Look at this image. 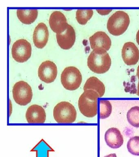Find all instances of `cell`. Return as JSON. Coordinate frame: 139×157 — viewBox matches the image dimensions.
<instances>
[{
    "label": "cell",
    "mask_w": 139,
    "mask_h": 157,
    "mask_svg": "<svg viewBox=\"0 0 139 157\" xmlns=\"http://www.w3.org/2000/svg\"><path fill=\"white\" fill-rule=\"evenodd\" d=\"M53 116L58 123L71 124L75 121L77 112L75 107L68 101H61L54 107Z\"/></svg>",
    "instance_id": "cell-4"
},
{
    "label": "cell",
    "mask_w": 139,
    "mask_h": 157,
    "mask_svg": "<svg viewBox=\"0 0 139 157\" xmlns=\"http://www.w3.org/2000/svg\"><path fill=\"white\" fill-rule=\"evenodd\" d=\"M60 79L63 86L67 90L72 91L79 88L82 77L79 69L74 66H69L63 70Z\"/></svg>",
    "instance_id": "cell-5"
},
{
    "label": "cell",
    "mask_w": 139,
    "mask_h": 157,
    "mask_svg": "<svg viewBox=\"0 0 139 157\" xmlns=\"http://www.w3.org/2000/svg\"><path fill=\"white\" fill-rule=\"evenodd\" d=\"M130 24V18L126 12L118 11L108 18L107 29L112 35L118 36L123 34L127 30Z\"/></svg>",
    "instance_id": "cell-3"
},
{
    "label": "cell",
    "mask_w": 139,
    "mask_h": 157,
    "mask_svg": "<svg viewBox=\"0 0 139 157\" xmlns=\"http://www.w3.org/2000/svg\"><path fill=\"white\" fill-rule=\"evenodd\" d=\"M83 89L84 91L88 90L95 91L100 98L103 97L105 92V87L103 82L95 77H90L86 80Z\"/></svg>",
    "instance_id": "cell-16"
},
{
    "label": "cell",
    "mask_w": 139,
    "mask_h": 157,
    "mask_svg": "<svg viewBox=\"0 0 139 157\" xmlns=\"http://www.w3.org/2000/svg\"><path fill=\"white\" fill-rule=\"evenodd\" d=\"M25 117L27 122L30 124L44 123L46 119L44 109L37 104H33L28 108Z\"/></svg>",
    "instance_id": "cell-11"
},
{
    "label": "cell",
    "mask_w": 139,
    "mask_h": 157,
    "mask_svg": "<svg viewBox=\"0 0 139 157\" xmlns=\"http://www.w3.org/2000/svg\"><path fill=\"white\" fill-rule=\"evenodd\" d=\"M112 60L108 53H102L93 50L87 59V66L94 73L101 74L109 71Z\"/></svg>",
    "instance_id": "cell-2"
},
{
    "label": "cell",
    "mask_w": 139,
    "mask_h": 157,
    "mask_svg": "<svg viewBox=\"0 0 139 157\" xmlns=\"http://www.w3.org/2000/svg\"><path fill=\"white\" fill-rule=\"evenodd\" d=\"M104 139L107 145L114 149L119 148L124 143V138L120 131L114 127L107 130L105 133Z\"/></svg>",
    "instance_id": "cell-15"
},
{
    "label": "cell",
    "mask_w": 139,
    "mask_h": 157,
    "mask_svg": "<svg viewBox=\"0 0 139 157\" xmlns=\"http://www.w3.org/2000/svg\"><path fill=\"white\" fill-rule=\"evenodd\" d=\"M127 147L128 151L131 154L139 156V136L131 137L128 142Z\"/></svg>",
    "instance_id": "cell-21"
},
{
    "label": "cell",
    "mask_w": 139,
    "mask_h": 157,
    "mask_svg": "<svg viewBox=\"0 0 139 157\" xmlns=\"http://www.w3.org/2000/svg\"><path fill=\"white\" fill-rule=\"evenodd\" d=\"M99 96L95 91H84L79 98L78 105L80 113L89 118L94 117L97 114V99Z\"/></svg>",
    "instance_id": "cell-1"
},
{
    "label": "cell",
    "mask_w": 139,
    "mask_h": 157,
    "mask_svg": "<svg viewBox=\"0 0 139 157\" xmlns=\"http://www.w3.org/2000/svg\"><path fill=\"white\" fill-rule=\"evenodd\" d=\"M104 157H117V155L115 153H112V154L108 155Z\"/></svg>",
    "instance_id": "cell-24"
},
{
    "label": "cell",
    "mask_w": 139,
    "mask_h": 157,
    "mask_svg": "<svg viewBox=\"0 0 139 157\" xmlns=\"http://www.w3.org/2000/svg\"><path fill=\"white\" fill-rule=\"evenodd\" d=\"M137 96H139V80L138 83L137 87Z\"/></svg>",
    "instance_id": "cell-26"
},
{
    "label": "cell",
    "mask_w": 139,
    "mask_h": 157,
    "mask_svg": "<svg viewBox=\"0 0 139 157\" xmlns=\"http://www.w3.org/2000/svg\"><path fill=\"white\" fill-rule=\"evenodd\" d=\"M89 39L91 48L98 52H107L112 45L110 38L104 32H97Z\"/></svg>",
    "instance_id": "cell-8"
},
{
    "label": "cell",
    "mask_w": 139,
    "mask_h": 157,
    "mask_svg": "<svg viewBox=\"0 0 139 157\" xmlns=\"http://www.w3.org/2000/svg\"><path fill=\"white\" fill-rule=\"evenodd\" d=\"M122 58L126 64L133 66L139 60V50L135 44L132 42L124 44L122 50Z\"/></svg>",
    "instance_id": "cell-10"
},
{
    "label": "cell",
    "mask_w": 139,
    "mask_h": 157,
    "mask_svg": "<svg viewBox=\"0 0 139 157\" xmlns=\"http://www.w3.org/2000/svg\"><path fill=\"white\" fill-rule=\"evenodd\" d=\"M128 122L135 128H139V106L131 108L127 113Z\"/></svg>",
    "instance_id": "cell-18"
},
{
    "label": "cell",
    "mask_w": 139,
    "mask_h": 157,
    "mask_svg": "<svg viewBox=\"0 0 139 157\" xmlns=\"http://www.w3.org/2000/svg\"><path fill=\"white\" fill-rule=\"evenodd\" d=\"M58 73L57 67L53 61L47 60L40 65L38 70V75L40 79L47 83L54 82Z\"/></svg>",
    "instance_id": "cell-9"
},
{
    "label": "cell",
    "mask_w": 139,
    "mask_h": 157,
    "mask_svg": "<svg viewBox=\"0 0 139 157\" xmlns=\"http://www.w3.org/2000/svg\"><path fill=\"white\" fill-rule=\"evenodd\" d=\"M136 75L138 77V79L139 80V65L138 66V67L137 68V71Z\"/></svg>",
    "instance_id": "cell-25"
},
{
    "label": "cell",
    "mask_w": 139,
    "mask_h": 157,
    "mask_svg": "<svg viewBox=\"0 0 139 157\" xmlns=\"http://www.w3.org/2000/svg\"><path fill=\"white\" fill-rule=\"evenodd\" d=\"M100 117L101 119H104L109 117L112 111V104L109 101L101 100L100 101Z\"/></svg>",
    "instance_id": "cell-20"
},
{
    "label": "cell",
    "mask_w": 139,
    "mask_h": 157,
    "mask_svg": "<svg viewBox=\"0 0 139 157\" xmlns=\"http://www.w3.org/2000/svg\"><path fill=\"white\" fill-rule=\"evenodd\" d=\"M17 16L19 20L25 24H30L35 21L38 15L37 10H18Z\"/></svg>",
    "instance_id": "cell-17"
},
{
    "label": "cell",
    "mask_w": 139,
    "mask_h": 157,
    "mask_svg": "<svg viewBox=\"0 0 139 157\" xmlns=\"http://www.w3.org/2000/svg\"><path fill=\"white\" fill-rule=\"evenodd\" d=\"M96 11L98 12L99 14L102 15H105L108 14L110 12H112V10H97Z\"/></svg>",
    "instance_id": "cell-22"
},
{
    "label": "cell",
    "mask_w": 139,
    "mask_h": 157,
    "mask_svg": "<svg viewBox=\"0 0 139 157\" xmlns=\"http://www.w3.org/2000/svg\"><path fill=\"white\" fill-rule=\"evenodd\" d=\"M31 51L32 48L30 42L26 39H19L12 46V56L17 62L24 63L31 57Z\"/></svg>",
    "instance_id": "cell-7"
},
{
    "label": "cell",
    "mask_w": 139,
    "mask_h": 157,
    "mask_svg": "<svg viewBox=\"0 0 139 157\" xmlns=\"http://www.w3.org/2000/svg\"><path fill=\"white\" fill-rule=\"evenodd\" d=\"M49 36V32L47 25L43 23H39L34 30L33 36L35 46L38 48H43L47 45Z\"/></svg>",
    "instance_id": "cell-14"
},
{
    "label": "cell",
    "mask_w": 139,
    "mask_h": 157,
    "mask_svg": "<svg viewBox=\"0 0 139 157\" xmlns=\"http://www.w3.org/2000/svg\"><path fill=\"white\" fill-rule=\"evenodd\" d=\"M136 41L137 44L139 45V29L138 30L136 34Z\"/></svg>",
    "instance_id": "cell-23"
},
{
    "label": "cell",
    "mask_w": 139,
    "mask_h": 157,
    "mask_svg": "<svg viewBox=\"0 0 139 157\" xmlns=\"http://www.w3.org/2000/svg\"><path fill=\"white\" fill-rule=\"evenodd\" d=\"M75 33L72 26L68 24V28L63 33L57 34V43L61 48L69 50L72 47L75 41Z\"/></svg>",
    "instance_id": "cell-12"
},
{
    "label": "cell",
    "mask_w": 139,
    "mask_h": 157,
    "mask_svg": "<svg viewBox=\"0 0 139 157\" xmlns=\"http://www.w3.org/2000/svg\"><path fill=\"white\" fill-rule=\"evenodd\" d=\"M13 98L20 105H26L31 101L33 92L31 87L26 82L19 81L14 84L13 90Z\"/></svg>",
    "instance_id": "cell-6"
},
{
    "label": "cell",
    "mask_w": 139,
    "mask_h": 157,
    "mask_svg": "<svg viewBox=\"0 0 139 157\" xmlns=\"http://www.w3.org/2000/svg\"><path fill=\"white\" fill-rule=\"evenodd\" d=\"M49 23L51 29L57 34L63 33L68 25L65 16L59 11L52 12L50 16Z\"/></svg>",
    "instance_id": "cell-13"
},
{
    "label": "cell",
    "mask_w": 139,
    "mask_h": 157,
    "mask_svg": "<svg viewBox=\"0 0 139 157\" xmlns=\"http://www.w3.org/2000/svg\"><path fill=\"white\" fill-rule=\"evenodd\" d=\"M93 14L92 10H78L76 12V19L79 24L84 25L91 18Z\"/></svg>",
    "instance_id": "cell-19"
}]
</instances>
